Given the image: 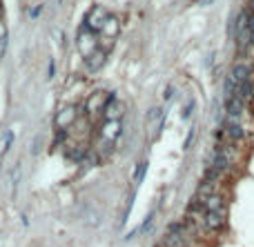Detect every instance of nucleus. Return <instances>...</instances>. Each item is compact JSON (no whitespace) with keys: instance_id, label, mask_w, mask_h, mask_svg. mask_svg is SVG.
I'll return each mask as SVG.
<instances>
[{"instance_id":"1a4fd4ad","label":"nucleus","mask_w":254,"mask_h":247,"mask_svg":"<svg viewBox=\"0 0 254 247\" xmlns=\"http://www.w3.org/2000/svg\"><path fill=\"white\" fill-rule=\"evenodd\" d=\"M74 118H76V109L74 107L62 109V112L56 116V127H58V129H67V127L74 123Z\"/></svg>"},{"instance_id":"412c9836","label":"nucleus","mask_w":254,"mask_h":247,"mask_svg":"<svg viewBox=\"0 0 254 247\" xmlns=\"http://www.w3.org/2000/svg\"><path fill=\"white\" fill-rule=\"evenodd\" d=\"M40 11H43V7H40V5H38V7H34V9L29 11V18H38Z\"/></svg>"},{"instance_id":"f3484780","label":"nucleus","mask_w":254,"mask_h":247,"mask_svg":"<svg viewBox=\"0 0 254 247\" xmlns=\"http://www.w3.org/2000/svg\"><path fill=\"white\" fill-rule=\"evenodd\" d=\"M4 45H7V32H4V27L0 25V58H2V54H4Z\"/></svg>"},{"instance_id":"4468645a","label":"nucleus","mask_w":254,"mask_h":247,"mask_svg":"<svg viewBox=\"0 0 254 247\" xmlns=\"http://www.w3.org/2000/svg\"><path fill=\"white\" fill-rule=\"evenodd\" d=\"M236 94L241 96V98L245 100V103H252L254 100V81H245L239 85V91Z\"/></svg>"},{"instance_id":"dca6fc26","label":"nucleus","mask_w":254,"mask_h":247,"mask_svg":"<svg viewBox=\"0 0 254 247\" xmlns=\"http://www.w3.org/2000/svg\"><path fill=\"white\" fill-rule=\"evenodd\" d=\"M145 169H147V163H141V165L136 167V174H134V183H141V180L145 178Z\"/></svg>"},{"instance_id":"f8f14e48","label":"nucleus","mask_w":254,"mask_h":247,"mask_svg":"<svg viewBox=\"0 0 254 247\" xmlns=\"http://www.w3.org/2000/svg\"><path fill=\"white\" fill-rule=\"evenodd\" d=\"M105 58H107V51H102V49H98L96 54H92L87 58V72H98V69L102 67V63H105Z\"/></svg>"},{"instance_id":"aec40b11","label":"nucleus","mask_w":254,"mask_h":247,"mask_svg":"<svg viewBox=\"0 0 254 247\" xmlns=\"http://www.w3.org/2000/svg\"><path fill=\"white\" fill-rule=\"evenodd\" d=\"M194 136H196V129H194V127H192V129H190V134H187V140H185V149L190 147L192 143H194Z\"/></svg>"},{"instance_id":"f03ea898","label":"nucleus","mask_w":254,"mask_h":247,"mask_svg":"<svg viewBox=\"0 0 254 247\" xmlns=\"http://www.w3.org/2000/svg\"><path fill=\"white\" fill-rule=\"evenodd\" d=\"M250 16H248V9L241 11L239 16H236V25H234V36H236V42H239V49L243 51L248 45H252L250 42V25H248Z\"/></svg>"},{"instance_id":"7ed1b4c3","label":"nucleus","mask_w":254,"mask_h":247,"mask_svg":"<svg viewBox=\"0 0 254 247\" xmlns=\"http://www.w3.org/2000/svg\"><path fill=\"white\" fill-rule=\"evenodd\" d=\"M123 100H118V96L116 94H109L107 96V105H105V112H102V118H105V123H114V121H120L123 118Z\"/></svg>"},{"instance_id":"a211bd4d","label":"nucleus","mask_w":254,"mask_h":247,"mask_svg":"<svg viewBox=\"0 0 254 247\" xmlns=\"http://www.w3.org/2000/svg\"><path fill=\"white\" fill-rule=\"evenodd\" d=\"M18 180H20V165H16V171H13V178H11L13 192H16V187H18Z\"/></svg>"},{"instance_id":"9d476101","label":"nucleus","mask_w":254,"mask_h":247,"mask_svg":"<svg viewBox=\"0 0 254 247\" xmlns=\"http://www.w3.org/2000/svg\"><path fill=\"white\" fill-rule=\"evenodd\" d=\"M205 211H225V198L221 194H212L205 198Z\"/></svg>"},{"instance_id":"2eb2a0df","label":"nucleus","mask_w":254,"mask_h":247,"mask_svg":"<svg viewBox=\"0 0 254 247\" xmlns=\"http://www.w3.org/2000/svg\"><path fill=\"white\" fill-rule=\"evenodd\" d=\"M69 161H74V163H80L85 158V149H80V147H76V149H69V152L65 154Z\"/></svg>"},{"instance_id":"9b49d317","label":"nucleus","mask_w":254,"mask_h":247,"mask_svg":"<svg viewBox=\"0 0 254 247\" xmlns=\"http://www.w3.org/2000/svg\"><path fill=\"white\" fill-rule=\"evenodd\" d=\"M118 29H120V23H118V18H116V16H109L101 34H102V38H109V41H114V38L118 36Z\"/></svg>"},{"instance_id":"423d86ee","label":"nucleus","mask_w":254,"mask_h":247,"mask_svg":"<svg viewBox=\"0 0 254 247\" xmlns=\"http://www.w3.org/2000/svg\"><path fill=\"white\" fill-rule=\"evenodd\" d=\"M107 96L102 94V91H96V94H92L87 100H85V112L89 114V116H98V114L105 112V105H107Z\"/></svg>"},{"instance_id":"20e7f679","label":"nucleus","mask_w":254,"mask_h":247,"mask_svg":"<svg viewBox=\"0 0 254 247\" xmlns=\"http://www.w3.org/2000/svg\"><path fill=\"white\" fill-rule=\"evenodd\" d=\"M201 225L205 232H221L225 227V211H205Z\"/></svg>"},{"instance_id":"4be33fe9","label":"nucleus","mask_w":254,"mask_h":247,"mask_svg":"<svg viewBox=\"0 0 254 247\" xmlns=\"http://www.w3.org/2000/svg\"><path fill=\"white\" fill-rule=\"evenodd\" d=\"M47 74H49V78L53 76V60H49V69H47Z\"/></svg>"},{"instance_id":"6e6552de","label":"nucleus","mask_w":254,"mask_h":247,"mask_svg":"<svg viewBox=\"0 0 254 247\" xmlns=\"http://www.w3.org/2000/svg\"><path fill=\"white\" fill-rule=\"evenodd\" d=\"M232 76H234V81L239 85L245 81H252V67H250V63H236L232 67Z\"/></svg>"},{"instance_id":"6ab92c4d","label":"nucleus","mask_w":254,"mask_h":247,"mask_svg":"<svg viewBox=\"0 0 254 247\" xmlns=\"http://www.w3.org/2000/svg\"><path fill=\"white\" fill-rule=\"evenodd\" d=\"M192 109H194V100H190V103L185 105V109H183V118H190Z\"/></svg>"},{"instance_id":"f257e3e1","label":"nucleus","mask_w":254,"mask_h":247,"mask_svg":"<svg viewBox=\"0 0 254 247\" xmlns=\"http://www.w3.org/2000/svg\"><path fill=\"white\" fill-rule=\"evenodd\" d=\"M78 47H80V54H83L85 58H89L92 54H96L98 51V34L94 32L85 20H83L80 32H78Z\"/></svg>"},{"instance_id":"ddd939ff","label":"nucleus","mask_w":254,"mask_h":247,"mask_svg":"<svg viewBox=\"0 0 254 247\" xmlns=\"http://www.w3.org/2000/svg\"><path fill=\"white\" fill-rule=\"evenodd\" d=\"M223 129H225L227 138H230L232 143H241V140L245 138V129L241 125H225Z\"/></svg>"},{"instance_id":"0eeeda50","label":"nucleus","mask_w":254,"mask_h":247,"mask_svg":"<svg viewBox=\"0 0 254 247\" xmlns=\"http://www.w3.org/2000/svg\"><path fill=\"white\" fill-rule=\"evenodd\" d=\"M223 107H225L227 116H236V118H241V114H243V109H245V100L241 98L239 94H236V96H232V98H225Z\"/></svg>"},{"instance_id":"39448f33","label":"nucleus","mask_w":254,"mask_h":247,"mask_svg":"<svg viewBox=\"0 0 254 247\" xmlns=\"http://www.w3.org/2000/svg\"><path fill=\"white\" fill-rule=\"evenodd\" d=\"M107 18H109L107 9H102V7H94V9L87 14L85 23H87L96 34H101V32H102V27H105V23H107Z\"/></svg>"}]
</instances>
